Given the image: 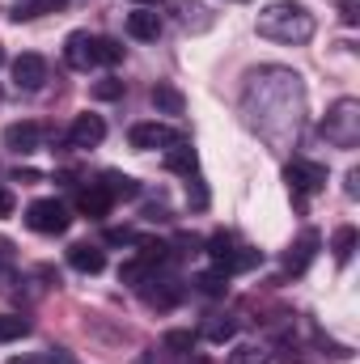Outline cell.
Instances as JSON below:
<instances>
[{
    "instance_id": "obj_1",
    "label": "cell",
    "mask_w": 360,
    "mask_h": 364,
    "mask_svg": "<svg viewBox=\"0 0 360 364\" xmlns=\"http://www.w3.org/2000/svg\"><path fill=\"white\" fill-rule=\"evenodd\" d=\"M259 34L271 43H288V47L309 43L314 38V13L297 0H275L259 13Z\"/></svg>"
},
{
    "instance_id": "obj_2",
    "label": "cell",
    "mask_w": 360,
    "mask_h": 364,
    "mask_svg": "<svg viewBox=\"0 0 360 364\" xmlns=\"http://www.w3.org/2000/svg\"><path fill=\"white\" fill-rule=\"evenodd\" d=\"M322 136L335 149H356L360 144V102L356 97H344V102L331 106V114L322 119Z\"/></svg>"
},
{
    "instance_id": "obj_3",
    "label": "cell",
    "mask_w": 360,
    "mask_h": 364,
    "mask_svg": "<svg viewBox=\"0 0 360 364\" xmlns=\"http://www.w3.org/2000/svg\"><path fill=\"white\" fill-rule=\"evenodd\" d=\"M208 255H212V263H216V272L225 275H238V272H250L255 263H259V250H250V246H242L233 233H212L208 237Z\"/></svg>"
},
{
    "instance_id": "obj_4",
    "label": "cell",
    "mask_w": 360,
    "mask_h": 364,
    "mask_svg": "<svg viewBox=\"0 0 360 364\" xmlns=\"http://www.w3.org/2000/svg\"><path fill=\"white\" fill-rule=\"evenodd\" d=\"M26 225H30L34 233H43V237H60V233H68L73 216H68V208H64L60 199H34V203L26 208Z\"/></svg>"
},
{
    "instance_id": "obj_5",
    "label": "cell",
    "mask_w": 360,
    "mask_h": 364,
    "mask_svg": "<svg viewBox=\"0 0 360 364\" xmlns=\"http://www.w3.org/2000/svg\"><path fill=\"white\" fill-rule=\"evenodd\" d=\"M284 182H288L297 208H305V199L327 186V170H322L318 161H288V166H284Z\"/></svg>"
},
{
    "instance_id": "obj_6",
    "label": "cell",
    "mask_w": 360,
    "mask_h": 364,
    "mask_svg": "<svg viewBox=\"0 0 360 364\" xmlns=\"http://www.w3.org/2000/svg\"><path fill=\"white\" fill-rule=\"evenodd\" d=\"M127 140H132V149H140V153H149V149H174L182 136L174 127H166V123H136L132 132H127Z\"/></svg>"
},
{
    "instance_id": "obj_7",
    "label": "cell",
    "mask_w": 360,
    "mask_h": 364,
    "mask_svg": "<svg viewBox=\"0 0 360 364\" xmlns=\"http://www.w3.org/2000/svg\"><path fill=\"white\" fill-rule=\"evenodd\" d=\"M13 81H17V90H26V93L43 90V81H47V60H43L38 51L17 55V60H13Z\"/></svg>"
},
{
    "instance_id": "obj_8",
    "label": "cell",
    "mask_w": 360,
    "mask_h": 364,
    "mask_svg": "<svg viewBox=\"0 0 360 364\" xmlns=\"http://www.w3.org/2000/svg\"><path fill=\"white\" fill-rule=\"evenodd\" d=\"M38 140H43V127L38 123H9L4 127V149L9 153H17V157H30L34 149H38Z\"/></svg>"
},
{
    "instance_id": "obj_9",
    "label": "cell",
    "mask_w": 360,
    "mask_h": 364,
    "mask_svg": "<svg viewBox=\"0 0 360 364\" xmlns=\"http://www.w3.org/2000/svg\"><path fill=\"white\" fill-rule=\"evenodd\" d=\"M106 140V123L97 114H77L73 127H68V144L73 149H97Z\"/></svg>"
},
{
    "instance_id": "obj_10",
    "label": "cell",
    "mask_w": 360,
    "mask_h": 364,
    "mask_svg": "<svg viewBox=\"0 0 360 364\" xmlns=\"http://www.w3.org/2000/svg\"><path fill=\"white\" fill-rule=\"evenodd\" d=\"M64 64H68L73 73H90L93 68V38L85 30H73V34L64 38Z\"/></svg>"
},
{
    "instance_id": "obj_11",
    "label": "cell",
    "mask_w": 360,
    "mask_h": 364,
    "mask_svg": "<svg viewBox=\"0 0 360 364\" xmlns=\"http://www.w3.org/2000/svg\"><path fill=\"white\" fill-rule=\"evenodd\" d=\"M318 246H322V237H318L314 229H305V233L297 237V246L288 250V259H284V267H288L292 275H301L305 267H309V263H314V255H318Z\"/></svg>"
},
{
    "instance_id": "obj_12",
    "label": "cell",
    "mask_w": 360,
    "mask_h": 364,
    "mask_svg": "<svg viewBox=\"0 0 360 364\" xmlns=\"http://www.w3.org/2000/svg\"><path fill=\"white\" fill-rule=\"evenodd\" d=\"M127 34L140 38V43H157V38H162V17H157V9H136V13H127Z\"/></svg>"
},
{
    "instance_id": "obj_13",
    "label": "cell",
    "mask_w": 360,
    "mask_h": 364,
    "mask_svg": "<svg viewBox=\"0 0 360 364\" xmlns=\"http://www.w3.org/2000/svg\"><path fill=\"white\" fill-rule=\"evenodd\" d=\"M110 195L102 191V182H90V186H81V195H77V208H81V216H90V220H102L106 212H110Z\"/></svg>"
},
{
    "instance_id": "obj_14",
    "label": "cell",
    "mask_w": 360,
    "mask_h": 364,
    "mask_svg": "<svg viewBox=\"0 0 360 364\" xmlns=\"http://www.w3.org/2000/svg\"><path fill=\"white\" fill-rule=\"evenodd\" d=\"M68 263H73V267H77L81 275H97V272H106V255H102L97 246H90V242L73 246V250H68Z\"/></svg>"
},
{
    "instance_id": "obj_15",
    "label": "cell",
    "mask_w": 360,
    "mask_h": 364,
    "mask_svg": "<svg viewBox=\"0 0 360 364\" xmlns=\"http://www.w3.org/2000/svg\"><path fill=\"white\" fill-rule=\"evenodd\" d=\"M153 106H157V114H182V110H186V97H182L179 85L157 81V85H153Z\"/></svg>"
},
{
    "instance_id": "obj_16",
    "label": "cell",
    "mask_w": 360,
    "mask_h": 364,
    "mask_svg": "<svg viewBox=\"0 0 360 364\" xmlns=\"http://www.w3.org/2000/svg\"><path fill=\"white\" fill-rule=\"evenodd\" d=\"M166 166H170L174 174H186V178H191V174L199 170V161H195V149H191L186 140H179L174 149H166Z\"/></svg>"
},
{
    "instance_id": "obj_17",
    "label": "cell",
    "mask_w": 360,
    "mask_h": 364,
    "mask_svg": "<svg viewBox=\"0 0 360 364\" xmlns=\"http://www.w3.org/2000/svg\"><path fill=\"white\" fill-rule=\"evenodd\" d=\"M331 255H335V263H339V267H344V263H352V255H356V229H352V225L335 229V237H331Z\"/></svg>"
},
{
    "instance_id": "obj_18",
    "label": "cell",
    "mask_w": 360,
    "mask_h": 364,
    "mask_svg": "<svg viewBox=\"0 0 360 364\" xmlns=\"http://www.w3.org/2000/svg\"><path fill=\"white\" fill-rule=\"evenodd\" d=\"M233 331H238V326H233V318H229V314H208V322L199 326V335H203V339H212V343L233 339Z\"/></svg>"
},
{
    "instance_id": "obj_19",
    "label": "cell",
    "mask_w": 360,
    "mask_h": 364,
    "mask_svg": "<svg viewBox=\"0 0 360 364\" xmlns=\"http://www.w3.org/2000/svg\"><path fill=\"white\" fill-rule=\"evenodd\" d=\"M102 191H106L110 199H136V195H140V182L127 178V174H115V170H110V174L102 178Z\"/></svg>"
},
{
    "instance_id": "obj_20",
    "label": "cell",
    "mask_w": 360,
    "mask_h": 364,
    "mask_svg": "<svg viewBox=\"0 0 360 364\" xmlns=\"http://www.w3.org/2000/svg\"><path fill=\"white\" fill-rule=\"evenodd\" d=\"M195 288H199L203 296H225V292H229V275L216 272V267H212V272H199L195 275Z\"/></svg>"
},
{
    "instance_id": "obj_21",
    "label": "cell",
    "mask_w": 360,
    "mask_h": 364,
    "mask_svg": "<svg viewBox=\"0 0 360 364\" xmlns=\"http://www.w3.org/2000/svg\"><path fill=\"white\" fill-rule=\"evenodd\" d=\"M68 0H26V4H17V21H30V17H43V13H60Z\"/></svg>"
},
{
    "instance_id": "obj_22",
    "label": "cell",
    "mask_w": 360,
    "mask_h": 364,
    "mask_svg": "<svg viewBox=\"0 0 360 364\" xmlns=\"http://www.w3.org/2000/svg\"><path fill=\"white\" fill-rule=\"evenodd\" d=\"M21 335H30V322L21 314H0V343H13Z\"/></svg>"
},
{
    "instance_id": "obj_23",
    "label": "cell",
    "mask_w": 360,
    "mask_h": 364,
    "mask_svg": "<svg viewBox=\"0 0 360 364\" xmlns=\"http://www.w3.org/2000/svg\"><path fill=\"white\" fill-rule=\"evenodd\" d=\"M123 60V47L115 38H93V64H119Z\"/></svg>"
},
{
    "instance_id": "obj_24",
    "label": "cell",
    "mask_w": 360,
    "mask_h": 364,
    "mask_svg": "<svg viewBox=\"0 0 360 364\" xmlns=\"http://www.w3.org/2000/svg\"><path fill=\"white\" fill-rule=\"evenodd\" d=\"M162 348H166V352H174V356H186V352L195 348V331H166Z\"/></svg>"
},
{
    "instance_id": "obj_25",
    "label": "cell",
    "mask_w": 360,
    "mask_h": 364,
    "mask_svg": "<svg viewBox=\"0 0 360 364\" xmlns=\"http://www.w3.org/2000/svg\"><path fill=\"white\" fill-rule=\"evenodd\" d=\"M179 4H182V21H186V26H195V30H208V26H212V17H203V13H208L203 4H195V0H179Z\"/></svg>"
},
{
    "instance_id": "obj_26",
    "label": "cell",
    "mask_w": 360,
    "mask_h": 364,
    "mask_svg": "<svg viewBox=\"0 0 360 364\" xmlns=\"http://www.w3.org/2000/svg\"><path fill=\"white\" fill-rule=\"evenodd\" d=\"M90 93L97 102H115V97H123V81H115V77H106V81H93Z\"/></svg>"
},
{
    "instance_id": "obj_27",
    "label": "cell",
    "mask_w": 360,
    "mask_h": 364,
    "mask_svg": "<svg viewBox=\"0 0 360 364\" xmlns=\"http://www.w3.org/2000/svg\"><path fill=\"white\" fill-rule=\"evenodd\" d=\"M229 364H268V356H263L259 348H250V343H246V348H238V352L229 356Z\"/></svg>"
},
{
    "instance_id": "obj_28",
    "label": "cell",
    "mask_w": 360,
    "mask_h": 364,
    "mask_svg": "<svg viewBox=\"0 0 360 364\" xmlns=\"http://www.w3.org/2000/svg\"><path fill=\"white\" fill-rule=\"evenodd\" d=\"M186 199H191L195 208H208V191H203L199 178H186Z\"/></svg>"
},
{
    "instance_id": "obj_29",
    "label": "cell",
    "mask_w": 360,
    "mask_h": 364,
    "mask_svg": "<svg viewBox=\"0 0 360 364\" xmlns=\"http://www.w3.org/2000/svg\"><path fill=\"white\" fill-rule=\"evenodd\" d=\"M4 364H55V352H26V356H13Z\"/></svg>"
},
{
    "instance_id": "obj_30",
    "label": "cell",
    "mask_w": 360,
    "mask_h": 364,
    "mask_svg": "<svg viewBox=\"0 0 360 364\" xmlns=\"http://www.w3.org/2000/svg\"><path fill=\"white\" fill-rule=\"evenodd\" d=\"M106 242H115V246H136L140 237H136L132 229H110V233H106Z\"/></svg>"
},
{
    "instance_id": "obj_31",
    "label": "cell",
    "mask_w": 360,
    "mask_h": 364,
    "mask_svg": "<svg viewBox=\"0 0 360 364\" xmlns=\"http://www.w3.org/2000/svg\"><path fill=\"white\" fill-rule=\"evenodd\" d=\"M335 4H339V17H344L348 26H356V21H360V9H356V0H335Z\"/></svg>"
},
{
    "instance_id": "obj_32",
    "label": "cell",
    "mask_w": 360,
    "mask_h": 364,
    "mask_svg": "<svg viewBox=\"0 0 360 364\" xmlns=\"http://www.w3.org/2000/svg\"><path fill=\"white\" fill-rule=\"evenodd\" d=\"M13 259H17V255H13V242H9V237H0V275L13 267Z\"/></svg>"
},
{
    "instance_id": "obj_33",
    "label": "cell",
    "mask_w": 360,
    "mask_h": 364,
    "mask_svg": "<svg viewBox=\"0 0 360 364\" xmlns=\"http://www.w3.org/2000/svg\"><path fill=\"white\" fill-rule=\"evenodd\" d=\"M13 208H17L13 191H9V186H0V216H13Z\"/></svg>"
},
{
    "instance_id": "obj_34",
    "label": "cell",
    "mask_w": 360,
    "mask_h": 364,
    "mask_svg": "<svg viewBox=\"0 0 360 364\" xmlns=\"http://www.w3.org/2000/svg\"><path fill=\"white\" fill-rule=\"evenodd\" d=\"M348 195H352V199L360 195V170H348Z\"/></svg>"
},
{
    "instance_id": "obj_35",
    "label": "cell",
    "mask_w": 360,
    "mask_h": 364,
    "mask_svg": "<svg viewBox=\"0 0 360 364\" xmlns=\"http://www.w3.org/2000/svg\"><path fill=\"white\" fill-rule=\"evenodd\" d=\"M13 178H17V182H38V174H34V170H17Z\"/></svg>"
},
{
    "instance_id": "obj_36",
    "label": "cell",
    "mask_w": 360,
    "mask_h": 364,
    "mask_svg": "<svg viewBox=\"0 0 360 364\" xmlns=\"http://www.w3.org/2000/svg\"><path fill=\"white\" fill-rule=\"evenodd\" d=\"M182 364H212V360H208V356H199V352H186V360H182Z\"/></svg>"
},
{
    "instance_id": "obj_37",
    "label": "cell",
    "mask_w": 360,
    "mask_h": 364,
    "mask_svg": "<svg viewBox=\"0 0 360 364\" xmlns=\"http://www.w3.org/2000/svg\"><path fill=\"white\" fill-rule=\"evenodd\" d=\"M132 4H153V9H157V4H162V0H132Z\"/></svg>"
},
{
    "instance_id": "obj_38",
    "label": "cell",
    "mask_w": 360,
    "mask_h": 364,
    "mask_svg": "<svg viewBox=\"0 0 360 364\" xmlns=\"http://www.w3.org/2000/svg\"><path fill=\"white\" fill-rule=\"evenodd\" d=\"M229 4H250V0H229Z\"/></svg>"
},
{
    "instance_id": "obj_39",
    "label": "cell",
    "mask_w": 360,
    "mask_h": 364,
    "mask_svg": "<svg viewBox=\"0 0 360 364\" xmlns=\"http://www.w3.org/2000/svg\"><path fill=\"white\" fill-rule=\"evenodd\" d=\"M0 64H4V51H0Z\"/></svg>"
},
{
    "instance_id": "obj_40",
    "label": "cell",
    "mask_w": 360,
    "mask_h": 364,
    "mask_svg": "<svg viewBox=\"0 0 360 364\" xmlns=\"http://www.w3.org/2000/svg\"><path fill=\"white\" fill-rule=\"evenodd\" d=\"M0 97H4V93H0Z\"/></svg>"
}]
</instances>
